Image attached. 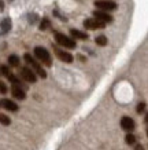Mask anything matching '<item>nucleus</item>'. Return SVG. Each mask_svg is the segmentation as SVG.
<instances>
[{
	"label": "nucleus",
	"mask_w": 148,
	"mask_h": 150,
	"mask_svg": "<svg viewBox=\"0 0 148 150\" xmlns=\"http://www.w3.org/2000/svg\"><path fill=\"white\" fill-rule=\"evenodd\" d=\"M23 58H25V61H26L27 64L32 66V70H33V72L37 73V74H39L41 79H45V77H47V72H45L44 69L41 68V65L39 64V62H37L36 59L33 58L30 54H25V55H23Z\"/></svg>",
	"instance_id": "f257e3e1"
},
{
	"label": "nucleus",
	"mask_w": 148,
	"mask_h": 150,
	"mask_svg": "<svg viewBox=\"0 0 148 150\" xmlns=\"http://www.w3.org/2000/svg\"><path fill=\"white\" fill-rule=\"evenodd\" d=\"M55 40H56L59 46L65 47V48H76L77 47L76 40H73V39H70V37H67L66 35H63L60 32H55Z\"/></svg>",
	"instance_id": "f03ea898"
},
{
	"label": "nucleus",
	"mask_w": 148,
	"mask_h": 150,
	"mask_svg": "<svg viewBox=\"0 0 148 150\" xmlns=\"http://www.w3.org/2000/svg\"><path fill=\"white\" fill-rule=\"evenodd\" d=\"M34 57H36L40 62H43L47 66H51L52 65V61H51V55L44 47H36L34 48Z\"/></svg>",
	"instance_id": "7ed1b4c3"
},
{
	"label": "nucleus",
	"mask_w": 148,
	"mask_h": 150,
	"mask_svg": "<svg viewBox=\"0 0 148 150\" xmlns=\"http://www.w3.org/2000/svg\"><path fill=\"white\" fill-rule=\"evenodd\" d=\"M95 6L97 10H102V11H112L117 8V3L111 0H99V1H95Z\"/></svg>",
	"instance_id": "20e7f679"
},
{
	"label": "nucleus",
	"mask_w": 148,
	"mask_h": 150,
	"mask_svg": "<svg viewBox=\"0 0 148 150\" xmlns=\"http://www.w3.org/2000/svg\"><path fill=\"white\" fill-rule=\"evenodd\" d=\"M54 52H55V55H56V57H58V58L62 61V62L72 64L73 61H74V58H73V55L70 54V52L62 50V48H59V47H56V46L54 47Z\"/></svg>",
	"instance_id": "39448f33"
},
{
	"label": "nucleus",
	"mask_w": 148,
	"mask_h": 150,
	"mask_svg": "<svg viewBox=\"0 0 148 150\" xmlns=\"http://www.w3.org/2000/svg\"><path fill=\"white\" fill-rule=\"evenodd\" d=\"M84 26L86 29H89V30H95V29H103L106 26V23L102 22V21H99L96 18H89V19H85L84 21Z\"/></svg>",
	"instance_id": "423d86ee"
},
{
	"label": "nucleus",
	"mask_w": 148,
	"mask_h": 150,
	"mask_svg": "<svg viewBox=\"0 0 148 150\" xmlns=\"http://www.w3.org/2000/svg\"><path fill=\"white\" fill-rule=\"evenodd\" d=\"M21 76H22V79L27 83H36L37 81L36 73L33 72L30 68H26V66H25V68H21Z\"/></svg>",
	"instance_id": "0eeeda50"
},
{
	"label": "nucleus",
	"mask_w": 148,
	"mask_h": 150,
	"mask_svg": "<svg viewBox=\"0 0 148 150\" xmlns=\"http://www.w3.org/2000/svg\"><path fill=\"white\" fill-rule=\"evenodd\" d=\"M93 17L96 19H99V21L104 22V23L112 22V17H111V15H110L108 13H106V11H102V10H96V11H93Z\"/></svg>",
	"instance_id": "6e6552de"
},
{
	"label": "nucleus",
	"mask_w": 148,
	"mask_h": 150,
	"mask_svg": "<svg viewBox=\"0 0 148 150\" xmlns=\"http://www.w3.org/2000/svg\"><path fill=\"white\" fill-rule=\"evenodd\" d=\"M11 94H13L14 98L21 99V100L26 98V94H25V91H23L22 88H21V86H18V84H13V87H11Z\"/></svg>",
	"instance_id": "1a4fd4ad"
},
{
	"label": "nucleus",
	"mask_w": 148,
	"mask_h": 150,
	"mask_svg": "<svg viewBox=\"0 0 148 150\" xmlns=\"http://www.w3.org/2000/svg\"><path fill=\"white\" fill-rule=\"evenodd\" d=\"M121 127L128 132H132L135 129V121L130 117H122L121 118Z\"/></svg>",
	"instance_id": "9d476101"
},
{
	"label": "nucleus",
	"mask_w": 148,
	"mask_h": 150,
	"mask_svg": "<svg viewBox=\"0 0 148 150\" xmlns=\"http://www.w3.org/2000/svg\"><path fill=\"white\" fill-rule=\"evenodd\" d=\"M0 105L1 106H4V109L10 110V112H17V110L19 109V106L14 100H10V99H3L1 102H0Z\"/></svg>",
	"instance_id": "9b49d317"
},
{
	"label": "nucleus",
	"mask_w": 148,
	"mask_h": 150,
	"mask_svg": "<svg viewBox=\"0 0 148 150\" xmlns=\"http://www.w3.org/2000/svg\"><path fill=\"white\" fill-rule=\"evenodd\" d=\"M70 35L74 39H80V40H86L88 39V35L85 32H81V30H77V29H70Z\"/></svg>",
	"instance_id": "f8f14e48"
},
{
	"label": "nucleus",
	"mask_w": 148,
	"mask_h": 150,
	"mask_svg": "<svg viewBox=\"0 0 148 150\" xmlns=\"http://www.w3.org/2000/svg\"><path fill=\"white\" fill-rule=\"evenodd\" d=\"M0 29H1V33H7L10 32L11 29V19L10 18H4L1 22H0Z\"/></svg>",
	"instance_id": "ddd939ff"
},
{
	"label": "nucleus",
	"mask_w": 148,
	"mask_h": 150,
	"mask_svg": "<svg viewBox=\"0 0 148 150\" xmlns=\"http://www.w3.org/2000/svg\"><path fill=\"white\" fill-rule=\"evenodd\" d=\"M8 64H10V66L18 68L19 66V57L18 55H10L8 57Z\"/></svg>",
	"instance_id": "4468645a"
},
{
	"label": "nucleus",
	"mask_w": 148,
	"mask_h": 150,
	"mask_svg": "<svg viewBox=\"0 0 148 150\" xmlns=\"http://www.w3.org/2000/svg\"><path fill=\"white\" fill-rule=\"evenodd\" d=\"M107 37L103 36V35H100V36H97L96 39H95V43L97 44V46L100 47H104V46H107Z\"/></svg>",
	"instance_id": "2eb2a0df"
},
{
	"label": "nucleus",
	"mask_w": 148,
	"mask_h": 150,
	"mask_svg": "<svg viewBox=\"0 0 148 150\" xmlns=\"http://www.w3.org/2000/svg\"><path fill=\"white\" fill-rule=\"evenodd\" d=\"M49 25H51L49 19L48 18H44L43 21H41V23H40V30H45V29H48Z\"/></svg>",
	"instance_id": "dca6fc26"
},
{
	"label": "nucleus",
	"mask_w": 148,
	"mask_h": 150,
	"mask_svg": "<svg viewBox=\"0 0 148 150\" xmlns=\"http://www.w3.org/2000/svg\"><path fill=\"white\" fill-rule=\"evenodd\" d=\"M125 141L128 145H135L136 143V137L135 135H132V134H129V135H126L125 137Z\"/></svg>",
	"instance_id": "f3484780"
},
{
	"label": "nucleus",
	"mask_w": 148,
	"mask_h": 150,
	"mask_svg": "<svg viewBox=\"0 0 148 150\" xmlns=\"http://www.w3.org/2000/svg\"><path fill=\"white\" fill-rule=\"evenodd\" d=\"M0 123L3 124V125H10V124H11V120H10L6 114H0Z\"/></svg>",
	"instance_id": "a211bd4d"
},
{
	"label": "nucleus",
	"mask_w": 148,
	"mask_h": 150,
	"mask_svg": "<svg viewBox=\"0 0 148 150\" xmlns=\"http://www.w3.org/2000/svg\"><path fill=\"white\" fill-rule=\"evenodd\" d=\"M137 113H144V112H145V103H144V102H141V103H139L137 105Z\"/></svg>",
	"instance_id": "6ab92c4d"
},
{
	"label": "nucleus",
	"mask_w": 148,
	"mask_h": 150,
	"mask_svg": "<svg viewBox=\"0 0 148 150\" xmlns=\"http://www.w3.org/2000/svg\"><path fill=\"white\" fill-rule=\"evenodd\" d=\"M0 92H1V94H6V92H7V87H6L4 83H1V81H0Z\"/></svg>",
	"instance_id": "aec40b11"
},
{
	"label": "nucleus",
	"mask_w": 148,
	"mask_h": 150,
	"mask_svg": "<svg viewBox=\"0 0 148 150\" xmlns=\"http://www.w3.org/2000/svg\"><path fill=\"white\" fill-rule=\"evenodd\" d=\"M136 150H144V147L141 145H137V146H136Z\"/></svg>",
	"instance_id": "412c9836"
},
{
	"label": "nucleus",
	"mask_w": 148,
	"mask_h": 150,
	"mask_svg": "<svg viewBox=\"0 0 148 150\" xmlns=\"http://www.w3.org/2000/svg\"><path fill=\"white\" fill-rule=\"evenodd\" d=\"M4 8V3H3V0H0V10Z\"/></svg>",
	"instance_id": "4be33fe9"
},
{
	"label": "nucleus",
	"mask_w": 148,
	"mask_h": 150,
	"mask_svg": "<svg viewBox=\"0 0 148 150\" xmlns=\"http://www.w3.org/2000/svg\"><path fill=\"white\" fill-rule=\"evenodd\" d=\"M0 106H1V105H0Z\"/></svg>",
	"instance_id": "5701e85b"
}]
</instances>
